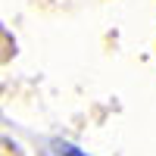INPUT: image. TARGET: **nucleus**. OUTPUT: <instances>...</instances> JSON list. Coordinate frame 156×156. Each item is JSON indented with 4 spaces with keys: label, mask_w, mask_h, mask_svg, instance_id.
Segmentation results:
<instances>
[]
</instances>
